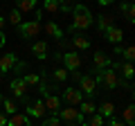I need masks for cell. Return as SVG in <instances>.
Instances as JSON below:
<instances>
[{
    "mask_svg": "<svg viewBox=\"0 0 135 126\" xmlns=\"http://www.w3.org/2000/svg\"><path fill=\"white\" fill-rule=\"evenodd\" d=\"M122 74H124L126 79L133 77V63H124V65H122Z\"/></svg>",
    "mask_w": 135,
    "mask_h": 126,
    "instance_id": "f546056e",
    "label": "cell"
},
{
    "mask_svg": "<svg viewBox=\"0 0 135 126\" xmlns=\"http://www.w3.org/2000/svg\"><path fill=\"white\" fill-rule=\"evenodd\" d=\"M0 101H2V95H0Z\"/></svg>",
    "mask_w": 135,
    "mask_h": 126,
    "instance_id": "f35d334b",
    "label": "cell"
},
{
    "mask_svg": "<svg viewBox=\"0 0 135 126\" xmlns=\"http://www.w3.org/2000/svg\"><path fill=\"white\" fill-rule=\"evenodd\" d=\"M133 119H135V106H128V108H124L122 122H124L126 126H133Z\"/></svg>",
    "mask_w": 135,
    "mask_h": 126,
    "instance_id": "ac0fdd59",
    "label": "cell"
},
{
    "mask_svg": "<svg viewBox=\"0 0 135 126\" xmlns=\"http://www.w3.org/2000/svg\"><path fill=\"white\" fill-rule=\"evenodd\" d=\"M41 126H61V119H59L56 115H50L47 119H43V124Z\"/></svg>",
    "mask_w": 135,
    "mask_h": 126,
    "instance_id": "83f0119b",
    "label": "cell"
},
{
    "mask_svg": "<svg viewBox=\"0 0 135 126\" xmlns=\"http://www.w3.org/2000/svg\"><path fill=\"white\" fill-rule=\"evenodd\" d=\"M32 52L36 54L38 59H45V56H47V43H45V41H36L34 47H32Z\"/></svg>",
    "mask_w": 135,
    "mask_h": 126,
    "instance_id": "2e32d148",
    "label": "cell"
},
{
    "mask_svg": "<svg viewBox=\"0 0 135 126\" xmlns=\"http://www.w3.org/2000/svg\"><path fill=\"white\" fill-rule=\"evenodd\" d=\"M79 106H81V108H79L81 115H95V110H97V106H95L92 101H81Z\"/></svg>",
    "mask_w": 135,
    "mask_h": 126,
    "instance_id": "ffe728a7",
    "label": "cell"
},
{
    "mask_svg": "<svg viewBox=\"0 0 135 126\" xmlns=\"http://www.w3.org/2000/svg\"><path fill=\"white\" fill-rule=\"evenodd\" d=\"M113 20H115V18H113L110 14H101L99 18H97V27H99L101 32H106V29L113 27Z\"/></svg>",
    "mask_w": 135,
    "mask_h": 126,
    "instance_id": "5bb4252c",
    "label": "cell"
},
{
    "mask_svg": "<svg viewBox=\"0 0 135 126\" xmlns=\"http://www.w3.org/2000/svg\"><path fill=\"white\" fill-rule=\"evenodd\" d=\"M9 86H11V90H14V95H16V97H25V92H27V86H25V81H23V79H14V81H11Z\"/></svg>",
    "mask_w": 135,
    "mask_h": 126,
    "instance_id": "9a60e30c",
    "label": "cell"
},
{
    "mask_svg": "<svg viewBox=\"0 0 135 126\" xmlns=\"http://www.w3.org/2000/svg\"><path fill=\"white\" fill-rule=\"evenodd\" d=\"M2 27H5V18H0V32H2Z\"/></svg>",
    "mask_w": 135,
    "mask_h": 126,
    "instance_id": "74e56055",
    "label": "cell"
},
{
    "mask_svg": "<svg viewBox=\"0 0 135 126\" xmlns=\"http://www.w3.org/2000/svg\"><path fill=\"white\" fill-rule=\"evenodd\" d=\"M124 14L128 16V20L133 23V20H135V7H133V5H126V11H124Z\"/></svg>",
    "mask_w": 135,
    "mask_h": 126,
    "instance_id": "1f68e13d",
    "label": "cell"
},
{
    "mask_svg": "<svg viewBox=\"0 0 135 126\" xmlns=\"http://www.w3.org/2000/svg\"><path fill=\"white\" fill-rule=\"evenodd\" d=\"M27 117H45V106L43 101H34L27 108Z\"/></svg>",
    "mask_w": 135,
    "mask_h": 126,
    "instance_id": "7c38bea8",
    "label": "cell"
},
{
    "mask_svg": "<svg viewBox=\"0 0 135 126\" xmlns=\"http://www.w3.org/2000/svg\"><path fill=\"white\" fill-rule=\"evenodd\" d=\"M65 126H81L79 122H65Z\"/></svg>",
    "mask_w": 135,
    "mask_h": 126,
    "instance_id": "8d00e7d4",
    "label": "cell"
},
{
    "mask_svg": "<svg viewBox=\"0 0 135 126\" xmlns=\"http://www.w3.org/2000/svg\"><path fill=\"white\" fill-rule=\"evenodd\" d=\"M36 9V0H20L16 5V11H34Z\"/></svg>",
    "mask_w": 135,
    "mask_h": 126,
    "instance_id": "d6986e66",
    "label": "cell"
},
{
    "mask_svg": "<svg viewBox=\"0 0 135 126\" xmlns=\"http://www.w3.org/2000/svg\"><path fill=\"white\" fill-rule=\"evenodd\" d=\"M2 108H5V113H9V115H16V104L11 101V99H5V101H2Z\"/></svg>",
    "mask_w": 135,
    "mask_h": 126,
    "instance_id": "484cf974",
    "label": "cell"
},
{
    "mask_svg": "<svg viewBox=\"0 0 135 126\" xmlns=\"http://www.w3.org/2000/svg\"><path fill=\"white\" fill-rule=\"evenodd\" d=\"M99 115L101 117H115V106H113V101H104V104H101Z\"/></svg>",
    "mask_w": 135,
    "mask_h": 126,
    "instance_id": "e0dca14e",
    "label": "cell"
},
{
    "mask_svg": "<svg viewBox=\"0 0 135 126\" xmlns=\"http://www.w3.org/2000/svg\"><path fill=\"white\" fill-rule=\"evenodd\" d=\"M63 63H65V68L68 70H79L81 68V56H79L77 52H68V54H63Z\"/></svg>",
    "mask_w": 135,
    "mask_h": 126,
    "instance_id": "ba28073f",
    "label": "cell"
},
{
    "mask_svg": "<svg viewBox=\"0 0 135 126\" xmlns=\"http://www.w3.org/2000/svg\"><path fill=\"white\" fill-rule=\"evenodd\" d=\"M115 54H119V56H122V54H124V47H122V45H117V47H115Z\"/></svg>",
    "mask_w": 135,
    "mask_h": 126,
    "instance_id": "e575fe53",
    "label": "cell"
},
{
    "mask_svg": "<svg viewBox=\"0 0 135 126\" xmlns=\"http://www.w3.org/2000/svg\"><path fill=\"white\" fill-rule=\"evenodd\" d=\"M81 126H104V117L101 115H90V119L83 122Z\"/></svg>",
    "mask_w": 135,
    "mask_h": 126,
    "instance_id": "7402d4cb",
    "label": "cell"
},
{
    "mask_svg": "<svg viewBox=\"0 0 135 126\" xmlns=\"http://www.w3.org/2000/svg\"><path fill=\"white\" fill-rule=\"evenodd\" d=\"M59 115H61V119L63 122H79V124H83V115L79 113V108H74V106H65V108H61L59 110Z\"/></svg>",
    "mask_w": 135,
    "mask_h": 126,
    "instance_id": "3957f363",
    "label": "cell"
},
{
    "mask_svg": "<svg viewBox=\"0 0 135 126\" xmlns=\"http://www.w3.org/2000/svg\"><path fill=\"white\" fill-rule=\"evenodd\" d=\"M5 41H7V38H5V34H2V32H0V47H2V45H5Z\"/></svg>",
    "mask_w": 135,
    "mask_h": 126,
    "instance_id": "d590c367",
    "label": "cell"
},
{
    "mask_svg": "<svg viewBox=\"0 0 135 126\" xmlns=\"http://www.w3.org/2000/svg\"><path fill=\"white\" fill-rule=\"evenodd\" d=\"M72 29H88L92 25V14L86 5H77L74 7V16H72Z\"/></svg>",
    "mask_w": 135,
    "mask_h": 126,
    "instance_id": "6da1fadb",
    "label": "cell"
},
{
    "mask_svg": "<svg viewBox=\"0 0 135 126\" xmlns=\"http://www.w3.org/2000/svg\"><path fill=\"white\" fill-rule=\"evenodd\" d=\"M7 126H32V122H29L27 115H20V113H16V115H11L9 119H7Z\"/></svg>",
    "mask_w": 135,
    "mask_h": 126,
    "instance_id": "30bf717a",
    "label": "cell"
},
{
    "mask_svg": "<svg viewBox=\"0 0 135 126\" xmlns=\"http://www.w3.org/2000/svg\"><path fill=\"white\" fill-rule=\"evenodd\" d=\"M95 65H97V70H106V68H110V59L106 56V54L101 52V50H97L95 52Z\"/></svg>",
    "mask_w": 135,
    "mask_h": 126,
    "instance_id": "9c48e42d",
    "label": "cell"
},
{
    "mask_svg": "<svg viewBox=\"0 0 135 126\" xmlns=\"http://www.w3.org/2000/svg\"><path fill=\"white\" fill-rule=\"evenodd\" d=\"M18 27H20V34H23V36H27V38H29V36H38V34H41V23H38V20L20 23Z\"/></svg>",
    "mask_w": 135,
    "mask_h": 126,
    "instance_id": "5b68a950",
    "label": "cell"
},
{
    "mask_svg": "<svg viewBox=\"0 0 135 126\" xmlns=\"http://www.w3.org/2000/svg\"><path fill=\"white\" fill-rule=\"evenodd\" d=\"M63 101H65L68 106H79V104L83 101V95L77 88H68V90H63Z\"/></svg>",
    "mask_w": 135,
    "mask_h": 126,
    "instance_id": "277c9868",
    "label": "cell"
},
{
    "mask_svg": "<svg viewBox=\"0 0 135 126\" xmlns=\"http://www.w3.org/2000/svg\"><path fill=\"white\" fill-rule=\"evenodd\" d=\"M122 56L126 59V63H131V61L135 59V47H133V45H128V47H124V54H122Z\"/></svg>",
    "mask_w": 135,
    "mask_h": 126,
    "instance_id": "4316f807",
    "label": "cell"
},
{
    "mask_svg": "<svg viewBox=\"0 0 135 126\" xmlns=\"http://www.w3.org/2000/svg\"><path fill=\"white\" fill-rule=\"evenodd\" d=\"M95 81H99L101 86L106 88V90H113V88L122 86V79H119V74H117L113 68H106V70H101V72H99V77H97Z\"/></svg>",
    "mask_w": 135,
    "mask_h": 126,
    "instance_id": "7a4b0ae2",
    "label": "cell"
},
{
    "mask_svg": "<svg viewBox=\"0 0 135 126\" xmlns=\"http://www.w3.org/2000/svg\"><path fill=\"white\" fill-rule=\"evenodd\" d=\"M43 106H45V113L50 110V115H56V113L61 110V99H59V97H54V95H45Z\"/></svg>",
    "mask_w": 135,
    "mask_h": 126,
    "instance_id": "52a82bcc",
    "label": "cell"
},
{
    "mask_svg": "<svg viewBox=\"0 0 135 126\" xmlns=\"http://www.w3.org/2000/svg\"><path fill=\"white\" fill-rule=\"evenodd\" d=\"M0 126H7V115L5 113H0Z\"/></svg>",
    "mask_w": 135,
    "mask_h": 126,
    "instance_id": "836d02e7",
    "label": "cell"
},
{
    "mask_svg": "<svg viewBox=\"0 0 135 126\" xmlns=\"http://www.w3.org/2000/svg\"><path fill=\"white\" fill-rule=\"evenodd\" d=\"M79 83H81V95L86 92V95H92V92H97V81L95 77H90V74H86V77H79Z\"/></svg>",
    "mask_w": 135,
    "mask_h": 126,
    "instance_id": "8992f818",
    "label": "cell"
},
{
    "mask_svg": "<svg viewBox=\"0 0 135 126\" xmlns=\"http://www.w3.org/2000/svg\"><path fill=\"white\" fill-rule=\"evenodd\" d=\"M14 65H16L14 54H2V56H0V72H9Z\"/></svg>",
    "mask_w": 135,
    "mask_h": 126,
    "instance_id": "8fae6325",
    "label": "cell"
},
{
    "mask_svg": "<svg viewBox=\"0 0 135 126\" xmlns=\"http://www.w3.org/2000/svg\"><path fill=\"white\" fill-rule=\"evenodd\" d=\"M59 5H61V2H56V0H45L43 9L50 11V14H54V11H59Z\"/></svg>",
    "mask_w": 135,
    "mask_h": 126,
    "instance_id": "cb8c5ba5",
    "label": "cell"
},
{
    "mask_svg": "<svg viewBox=\"0 0 135 126\" xmlns=\"http://www.w3.org/2000/svg\"><path fill=\"white\" fill-rule=\"evenodd\" d=\"M106 38L110 41V43H122V38H124V32H122L119 27H115V25H113L110 29H106Z\"/></svg>",
    "mask_w": 135,
    "mask_h": 126,
    "instance_id": "4fadbf2b",
    "label": "cell"
},
{
    "mask_svg": "<svg viewBox=\"0 0 135 126\" xmlns=\"http://www.w3.org/2000/svg\"><path fill=\"white\" fill-rule=\"evenodd\" d=\"M45 32H47L50 36H56V38H61V36H63V32H61L54 23H47V25H45Z\"/></svg>",
    "mask_w": 135,
    "mask_h": 126,
    "instance_id": "603a6c76",
    "label": "cell"
},
{
    "mask_svg": "<svg viewBox=\"0 0 135 126\" xmlns=\"http://www.w3.org/2000/svg\"><path fill=\"white\" fill-rule=\"evenodd\" d=\"M72 43H74V47H77V50H88V47H90V41L83 38V36H74Z\"/></svg>",
    "mask_w": 135,
    "mask_h": 126,
    "instance_id": "44dd1931",
    "label": "cell"
},
{
    "mask_svg": "<svg viewBox=\"0 0 135 126\" xmlns=\"http://www.w3.org/2000/svg\"><path fill=\"white\" fill-rule=\"evenodd\" d=\"M108 126H126L124 122L119 119V117H110V122H108Z\"/></svg>",
    "mask_w": 135,
    "mask_h": 126,
    "instance_id": "d6a6232c",
    "label": "cell"
},
{
    "mask_svg": "<svg viewBox=\"0 0 135 126\" xmlns=\"http://www.w3.org/2000/svg\"><path fill=\"white\" fill-rule=\"evenodd\" d=\"M9 23L11 25H20V23H23V18H20V11H11V16H9Z\"/></svg>",
    "mask_w": 135,
    "mask_h": 126,
    "instance_id": "4dcf8cb0",
    "label": "cell"
},
{
    "mask_svg": "<svg viewBox=\"0 0 135 126\" xmlns=\"http://www.w3.org/2000/svg\"><path fill=\"white\" fill-rule=\"evenodd\" d=\"M23 81H25V86H36V83H41V77L38 74H27V77H23Z\"/></svg>",
    "mask_w": 135,
    "mask_h": 126,
    "instance_id": "d4e9b609",
    "label": "cell"
},
{
    "mask_svg": "<svg viewBox=\"0 0 135 126\" xmlns=\"http://www.w3.org/2000/svg\"><path fill=\"white\" fill-rule=\"evenodd\" d=\"M54 79H56V81H65V79H68V70H65V68L54 70Z\"/></svg>",
    "mask_w": 135,
    "mask_h": 126,
    "instance_id": "f1b7e54d",
    "label": "cell"
}]
</instances>
